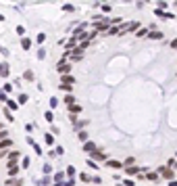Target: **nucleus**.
Instances as JSON below:
<instances>
[{
	"label": "nucleus",
	"mask_w": 177,
	"mask_h": 186,
	"mask_svg": "<svg viewBox=\"0 0 177 186\" xmlns=\"http://www.w3.org/2000/svg\"><path fill=\"white\" fill-rule=\"evenodd\" d=\"M0 21H4V15H0Z\"/></svg>",
	"instance_id": "49"
},
{
	"label": "nucleus",
	"mask_w": 177,
	"mask_h": 186,
	"mask_svg": "<svg viewBox=\"0 0 177 186\" xmlns=\"http://www.w3.org/2000/svg\"><path fill=\"white\" fill-rule=\"evenodd\" d=\"M23 78H25L27 82H31V80H34V73H31V71H25V73H23Z\"/></svg>",
	"instance_id": "30"
},
{
	"label": "nucleus",
	"mask_w": 177,
	"mask_h": 186,
	"mask_svg": "<svg viewBox=\"0 0 177 186\" xmlns=\"http://www.w3.org/2000/svg\"><path fill=\"white\" fill-rule=\"evenodd\" d=\"M54 182H60V184H65V182H67V180H65V174H63V172L54 174Z\"/></svg>",
	"instance_id": "18"
},
{
	"label": "nucleus",
	"mask_w": 177,
	"mask_h": 186,
	"mask_svg": "<svg viewBox=\"0 0 177 186\" xmlns=\"http://www.w3.org/2000/svg\"><path fill=\"white\" fill-rule=\"evenodd\" d=\"M148 38H152V40H163V32H150Z\"/></svg>",
	"instance_id": "17"
},
{
	"label": "nucleus",
	"mask_w": 177,
	"mask_h": 186,
	"mask_svg": "<svg viewBox=\"0 0 177 186\" xmlns=\"http://www.w3.org/2000/svg\"><path fill=\"white\" fill-rule=\"evenodd\" d=\"M6 186H23V180H19V178H8V180H6Z\"/></svg>",
	"instance_id": "9"
},
{
	"label": "nucleus",
	"mask_w": 177,
	"mask_h": 186,
	"mask_svg": "<svg viewBox=\"0 0 177 186\" xmlns=\"http://www.w3.org/2000/svg\"><path fill=\"white\" fill-rule=\"evenodd\" d=\"M88 167H92V169H98L100 165H96V161H94V159H88Z\"/></svg>",
	"instance_id": "28"
},
{
	"label": "nucleus",
	"mask_w": 177,
	"mask_h": 186,
	"mask_svg": "<svg viewBox=\"0 0 177 186\" xmlns=\"http://www.w3.org/2000/svg\"><path fill=\"white\" fill-rule=\"evenodd\" d=\"M63 11H67V13H73L75 8H73V4H63Z\"/></svg>",
	"instance_id": "29"
},
{
	"label": "nucleus",
	"mask_w": 177,
	"mask_h": 186,
	"mask_svg": "<svg viewBox=\"0 0 177 186\" xmlns=\"http://www.w3.org/2000/svg\"><path fill=\"white\" fill-rule=\"evenodd\" d=\"M17 102H19V105H25V102H27V96H25V94H21V96H19V100H17Z\"/></svg>",
	"instance_id": "32"
},
{
	"label": "nucleus",
	"mask_w": 177,
	"mask_h": 186,
	"mask_svg": "<svg viewBox=\"0 0 177 186\" xmlns=\"http://www.w3.org/2000/svg\"><path fill=\"white\" fill-rule=\"evenodd\" d=\"M69 113L75 117V113H81V105H77V102H75V105H71V107H69Z\"/></svg>",
	"instance_id": "12"
},
{
	"label": "nucleus",
	"mask_w": 177,
	"mask_h": 186,
	"mask_svg": "<svg viewBox=\"0 0 177 186\" xmlns=\"http://www.w3.org/2000/svg\"><path fill=\"white\" fill-rule=\"evenodd\" d=\"M60 82H63V84H69V86H73V82H75V80H73L71 75H63V80H60Z\"/></svg>",
	"instance_id": "22"
},
{
	"label": "nucleus",
	"mask_w": 177,
	"mask_h": 186,
	"mask_svg": "<svg viewBox=\"0 0 177 186\" xmlns=\"http://www.w3.org/2000/svg\"><path fill=\"white\" fill-rule=\"evenodd\" d=\"M90 159H94V161H108V159H106V155H104L102 151H94Z\"/></svg>",
	"instance_id": "6"
},
{
	"label": "nucleus",
	"mask_w": 177,
	"mask_h": 186,
	"mask_svg": "<svg viewBox=\"0 0 177 186\" xmlns=\"http://www.w3.org/2000/svg\"><path fill=\"white\" fill-rule=\"evenodd\" d=\"M158 174H161L163 178H167V180H173V169H171V167H163V165H161V167H158Z\"/></svg>",
	"instance_id": "4"
},
{
	"label": "nucleus",
	"mask_w": 177,
	"mask_h": 186,
	"mask_svg": "<svg viewBox=\"0 0 177 186\" xmlns=\"http://www.w3.org/2000/svg\"><path fill=\"white\" fill-rule=\"evenodd\" d=\"M79 48H81V50H86V48H90V40H86V42H79Z\"/></svg>",
	"instance_id": "34"
},
{
	"label": "nucleus",
	"mask_w": 177,
	"mask_h": 186,
	"mask_svg": "<svg viewBox=\"0 0 177 186\" xmlns=\"http://www.w3.org/2000/svg\"><path fill=\"white\" fill-rule=\"evenodd\" d=\"M108 29H111V23H108V21H94V32H96V34H98V32H104V34H106Z\"/></svg>",
	"instance_id": "1"
},
{
	"label": "nucleus",
	"mask_w": 177,
	"mask_h": 186,
	"mask_svg": "<svg viewBox=\"0 0 177 186\" xmlns=\"http://www.w3.org/2000/svg\"><path fill=\"white\" fill-rule=\"evenodd\" d=\"M79 180L81 182H92V178H90L88 174H79Z\"/></svg>",
	"instance_id": "27"
},
{
	"label": "nucleus",
	"mask_w": 177,
	"mask_h": 186,
	"mask_svg": "<svg viewBox=\"0 0 177 186\" xmlns=\"http://www.w3.org/2000/svg\"><path fill=\"white\" fill-rule=\"evenodd\" d=\"M60 88H63L65 92H71V88H73V86H69V84H60Z\"/></svg>",
	"instance_id": "38"
},
{
	"label": "nucleus",
	"mask_w": 177,
	"mask_h": 186,
	"mask_svg": "<svg viewBox=\"0 0 177 186\" xmlns=\"http://www.w3.org/2000/svg\"><path fill=\"white\" fill-rule=\"evenodd\" d=\"M148 34H150V32H148L146 27H140V29H137V36H140V38H144V36H148Z\"/></svg>",
	"instance_id": "25"
},
{
	"label": "nucleus",
	"mask_w": 177,
	"mask_h": 186,
	"mask_svg": "<svg viewBox=\"0 0 177 186\" xmlns=\"http://www.w3.org/2000/svg\"><path fill=\"white\" fill-rule=\"evenodd\" d=\"M54 119V115H52V111H46V121H52Z\"/></svg>",
	"instance_id": "39"
},
{
	"label": "nucleus",
	"mask_w": 177,
	"mask_h": 186,
	"mask_svg": "<svg viewBox=\"0 0 177 186\" xmlns=\"http://www.w3.org/2000/svg\"><path fill=\"white\" fill-rule=\"evenodd\" d=\"M0 52H2V54L6 56V54H8V48H6V46H0Z\"/></svg>",
	"instance_id": "45"
},
{
	"label": "nucleus",
	"mask_w": 177,
	"mask_h": 186,
	"mask_svg": "<svg viewBox=\"0 0 177 186\" xmlns=\"http://www.w3.org/2000/svg\"><path fill=\"white\" fill-rule=\"evenodd\" d=\"M123 184H125V186H135V182H131V180H129V178H127V180H125V182H123Z\"/></svg>",
	"instance_id": "46"
},
{
	"label": "nucleus",
	"mask_w": 177,
	"mask_h": 186,
	"mask_svg": "<svg viewBox=\"0 0 177 186\" xmlns=\"http://www.w3.org/2000/svg\"><path fill=\"white\" fill-rule=\"evenodd\" d=\"M106 34H108V36H119V34H121V27H119V25H111V29H108Z\"/></svg>",
	"instance_id": "11"
},
{
	"label": "nucleus",
	"mask_w": 177,
	"mask_h": 186,
	"mask_svg": "<svg viewBox=\"0 0 177 186\" xmlns=\"http://www.w3.org/2000/svg\"><path fill=\"white\" fill-rule=\"evenodd\" d=\"M125 172H127V176H137L140 174V167L131 165V167H125Z\"/></svg>",
	"instance_id": "15"
},
{
	"label": "nucleus",
	"mask_w": 177,
	"mask_h": 186,
	"mask_svg": "<svg viewBox=\"0 0 177 186\" xmlns=\"http://www.w3.org/2000/svg\"><path fill=\"white\" fill-rule=\"evenodd\" d=\"M8 71H10V69H8V65H6V63H0V78H6V75H8Z\"/></svg>",
	"instance_id": "14"
},
{
	"label": "nucleus",
	"mask_w": 177,
	"mask_h": 186,
	"mask_svg": "<svg viewBox=\"0 0 177 186\" xmlns=\"http://www.w3.org/2000/svg\"><path fill=\"white\" fill-rule=\"evenodd\" d=\"M0 132H2V121H0Z\"/></svg>",
	"instance_id": "50"
},
{
	"label": "nucleus",
	"mask_w": 177,
	"mask_h": 186,
	"mask_svg": "<svg viewBox=\"0 0 177 186\" xmlns=\"http://www.w3.org/2000/svg\"><path fill=\"white\" fill-rule=\"evenodd\" d=\"M17 174H19V165L17 163H8V176L10 178H17Z\"/></svg>",
	"instance_id": "7"
},
{
	"label": "nucleus",
	"mask_w": 177,
	"mask_h": 186,
	"mask_svg": "<svg viewBox=\"0 0 177 186\" xmlns=\"http://www.w3.org/2000/svg\"><path fill=\"white\" fill-rule=\"evenodd\" d=\"M171 48H177V38L173 40V42H171Z\"/></svg>",
	"instance_id": "47"
},
{
	"label": "nucleus",
	"mask_w": 177,
	"mask_h": 186,
	"mask_svg": "<svg viewBox=\"0 0 177 186\" xmlns=\"http://www.w3.org/2000/svg\"><path fill=\"white\" fill-rule=\"evenodd\" d=\"M50 172H52V167H50V165H44V176H48Z\"/></svg>",
	"instance_id": "42"
},
{
	"label": "nucleus",
	"mask_w": 177,
	"mask_h": 186,
	"mask_svg": "<svg viewBox=\"0 0 177 186\" xmlns=\"http://www.w3.org/2000/svg\"><path fill=\"white\" fill-rule=\"evenodd\" d=\"M21 46L29 50V46H31V40H29V38H21Z\"/></svg>",
	"instance_id": "23"
},
{
	"label": "nucleus",
	"mask_w": 177,
	"mask_h": 186,
	"mask_svg": "<svg viewBox=\"0 0 177 186\" xmlns=\"http://www.w3.org/2000/svg\"><path fill=\"white\" fill-rule=\"evenodd\" d=\"M146 180H150V182H156V180H158V174H152V172H146Z\"/></svg>",
	"instance_id": "21"
},
{
	"label": "nucleus",
	"mask_w": 177,
	"mask_h": 186,
	"mask_svg": "<svg viewBox=\"0 0 177 186\" xmlns=\"http://www.w3.org/2000/svg\"><path fill=\"white\" fill-rule=\"evenodd\" d=\"M67 176L73 178V176H75V167H67Z\"/></svg>",
	"instance_id": "33"
},
{
	"label": "nucleus",
	"mask_w": 177,
	"mask_h": 186,
	"mask_svg": "<svg viewBox=\"0 0 177 186\" xmlns=\"http://www.w3.org/2000/svg\"><path fill=\"white\" fill-rule=\"evenodd\" d=\"M56 71H58L60 75H69V71H71V65H69L67 61H58V63H56Z\"/></svg>",
	"instance_id": "2"
},
{
	"label": "nucleus",
	"mask_w": 177,
	"mask_h": 186,
	"mask_svg": "<svg viewBox=\"0 0 177 186\" xmlns=\"http://www.w3.org/2000/svg\"><path fill=\"white\" fill-rule=\"evenodd\" d=\"M10 146H13V140H0V148H2V151H6V148H10Z\"/></svg>",
	"instance_id": "16"
},
{
	"label": "nucleus",
	"mask_w": 177,
	"mask_h": 186,
	"mask_svg": "<svg viewBox=\"0 0 177 186\" xmlns=\"http://www.w3.org/2000/svg\"><path fill=\"white\" fill-rule=\"evenodd\" d=\"M17 34H19L21 38H25V27H23V25H17Z\"/></svg>",
	"instance_id": "26"
},
{
	"label": "nucleus",
	"mask_w": 177,
	"mask_h": 186,
	"mask_svg": "<svg viewBox=\"0 0 177 186\" xmlns=\"http://www.w3.org/2000/svg\"><path fill=\"white\" fill-rule=\"evenodd\" d=\"M50 182H52V180H50V178H48V176H46L44 180H42V182H40V186H48V184H50Z\"/></svg>",
	"instance_id": "40"
},
{
	"label": "nucleus",
	"mask_w": 177,
	"mask_h": 186,
	"mask_svg": "<svg viewBox=\"0 0 177 186\" xmlns=\"http://www.w3.org/2000/svg\"><path fill=\"white\" fill-rule=\"evenodd\" d=\"M65 186H75V180H73V178H69V180L65 182Z\"/></svg>",
	"instance_id": "43"
},
{
	"label": "nucleus",
	"mask_w": 177,
	"mask_h": 186,
	"mask_svg": "<svg viewBox=\"0 0 177 186\" xmlns=\"http://www.w3.org/2000/svg\"><path fill=\"white\" fill-rule=\"evenodd\" d=\"M169 186H177V182H175V180H171V182H169Z\"/></svg>",
	"instance_id": "48"
},
{
	"label": "nucleus",
	"mask_w": 177,
	"mask_h": 186,
	"mask_svg": "<svg viewBox=\"0 0 177 186\" xmlns=\"http://www.w3.org/2000/svg\"><path fill=\"white\" fill-rule=\"evenodd\" d=\"M38 59H46V50H44V48L38 50Z\"/></svg>",
	"instance_id": "36"
},
{
	"label": "nucleus",
	"mask_w": 177,
	"mask_h": 186,
	"mask_svg": "<svg viewBox=\"0 0 177 186\" xmlns=\"http://www.w3.org/2000/svg\"><path fill=\"white\" fill-rule=\"evenodd\" d=\"M106 165H108L111 169H121V167H125L123 163H119V161H115V159H108V161H106Z\"/></svg>",
	"instance_id": "8"
},
{
	"label": "nucleus",
	"mask_w": 177,
	"mask_h": 186,
	"mask_svg": "<svg viewBox=\"0 0 177 186\" xmlns=\"http://www.w3.org/2000/svg\"><path fill=\"white\" fill-rule=\"evenodd\" d=\"M6 107H8L10 111H17V107H19V102H15L13 98H8V102H6Z\"/></svg>",
	"instance_id": "20"
},
{
	"label": "nucleus",
	"mask_w": 177,
	"mask_h": 186,
	"mask_svg": "<svg viewBox=\"0 0 177 186\" xmlns=\"http://www.w3.org/2000/svg\"><path fill=\"white\" fill-rule=\"evenodd\" d=\"M81 56H84V50H81L79 46L75 48L73 52H71V61H73V63H77V61H81Z\"/></svg>",
	"instance_id": "5"
},
{
	"label": "nucleus",
	"mask_w": 177,
	"mask_h": 186,
	"mask_svg": "<svg viewBox=\"0 0 177 186\" xmlns=\"http://www.w3.org/2000/svg\"><path fill=\"white\" fill-rule=\"evenodd\" d=\"M6 136H8V132H6V130H2V132H0V140H6Z\"/></svg>",
	"instance_id": "41"
},
{
	"label": "nucleus",
	"mask_w": 177,
	"mask_h": 186,
	"mask_svg": "<svg viewBox=\"0 0 177 186\" xmlns=\"http://www.w3.org/2000/svg\"><path fill=\"white\" fill-rule=\"evenodd\" d=\"M135 29H140V23H137V21L123 23V25H121V34H129V32H135Z\"/></svg>",
	"instance_id": "3"
},
{
	"label": "nucleus",
	"mask_w": 177,
	"mask_h": 186,
	"mask_svg": "<svg viewBox=\"0 0 177 186\" xmlns=\"http://www.w3.org/2000/svg\"><path fill=\"white\" fill-rule=\"evenodd\" d=\"M84 151H86V153H90V155H92V153H94V151H96V144H94V142H86V144H84Z\"/></svg>",
	"instance_id": "10"
},
{
	"label": "nucleus",
	"mask_w": 177,
	"mask_h": 186,
	"mask_svg": "<svg viewBox=\"0 0 177 186\" xmlns=\"http://www.w3.org/2000/svg\"><path fill=\"white\" fill-rule=\"evenodd\" d=\"M0 100H2V102H8V96H6V92H4V90L0 92Z\"/></svg>",
	"instance_id": "35"
},
{
	"label": "nucleus",
	"mask_w": 177,
	"mask_h": 186,
	"mask_svg": "<svg viewBox=\"0 0 177 186\" xmlns=\"http://www.w3.org/2000/svg\"><path fill=\"white\" fill-rule=\"evenodd\" d=\"M63 100H65V102H67L69 107H71V105H75V96H73V94H67V96H65Z\"/></svg>",
	"instance_id": "19"
},
{
	"label": "nucleus",
	"mask_w": 177,
	"mask_h": 186,
	"mask_svg": "<svg viewBox=\"0 0 177 186\" xmlns=\"http://www.w3.org/2000/svg\"><path fill=\"white\" fill-rule=\"evenodd\" d=\"M58 105V98H50V107H56Z\"/></svg>",
	"instance_id": "44"
},
{
	"label": "nucleus",
	"mask_w": 177,
	"mask_h": 186,
	"mask_svg": "<svg viewBox=\"0 0 177 186\" xmlns=\"http://www.w3.org/2000/svg\"><path fill=\"white\" fill-rule=\"evenodd\" d=\"M54 142V136L52 134H46V144H52Z\"/></svg>",
	"instance_id": "37"
},
{
	"label": "nucleus",
	"mask_w": 177,
	"mask_h": 186,
	"mask_svg": "<svg viewBox=\"0 0 177 186\" xmlns=\"http://www.w3.org/2000/svg\"><path fill=\"white\" fill-rule=\"evenodd\" d=\"M19 157H21V155H19V151H10V153H8V163H15Z\"/></svg>",
	"instance_id": "13"
},
{
	"label": "nucleus",
	"mask_w": 177,
	"mask_h": 186,
	"mask_svg": "<svg viewBox=\"0 0 177 186\" xmlns=\"http://www.w3.org/2000/svg\"><path fill=\"white\" fill-rule=\"evenodd\" d=\"M77 138H79L81 142H84V144H86V142H88V132H77Z\"/></svg>",
	"instance_id": "24"
},
{
	"label": "nucleus",
	"mask_w": 177,
	"mask_h": 186,
	"mask_svg": "<svg viewBox=\"0 0 177 186\" xmlns=\"http://www.w3.org/2000/svg\"><path fill=\"white\" fill-rule=\"evenodd\" d=\"M36 40H38V42H40V44H42V42H44V40H46V34H44V32H40V34H38V38H36Z\"/></svg>",
	"instance_id": "31"
}]
</instances>
